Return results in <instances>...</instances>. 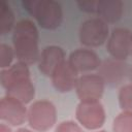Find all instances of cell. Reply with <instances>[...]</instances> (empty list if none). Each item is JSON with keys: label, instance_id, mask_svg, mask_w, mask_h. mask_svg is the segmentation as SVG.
Listing matches in <instances>:
<instances>
[{"label": "cell", "instance_id": "1", "mask_svg": "<svg viewBox=\"0 0 132 132\" xmlns=\"http://www.w3.org/2000/svg\"><path fill=\"white\" fill-rule=\"evenodd\" d=\"M0 82L5 90V95L12 97L24 104L30 103L35 96V88L30 77L27 64L13 63L10 67L0 72Z\"/></svg>", "mask_w": 132, "mask_h": 132}, {"label": "cell", "instance_id": "2", "mask_svg": "<svg viewBox=\"0 0 132 132\" xmlns=\"http://www.w3.org/2000/svg\"><path fill=\"white\" fill-rule=\"evenodd\" d=\"M38 30L30 20L19 21L12 30V45L19 62L33 65L39 60Z\"/></svg>", "mask_w": 132, "mask_h": 132}, {"label": "cell", "instance_id": "3", "mask_svg": "<svg viewBox=\"0 0 132 132\" xmlns=\"http://www.w3.org/2000/svg\"><path fill=\"white\" fill-rule=\"evenodd\" d=\"M22 5L43 29L55 30L59 28L63 22L62 6L57 1L26 0L22 1Z\"/></svg>", "mask_w": 132, "mask_h": 132}, {"label": "cell", "instance_id": "4", "mask_svg": "<svg viewBox=\"0 0 132 132\" xmlns=\"http://www.w3.org/2000/svg\"><path fill=\"white\" fill-rule=\"evenodd\" d=\"M57 121V109L50 100L34 101L28 108L27 122L38 132H44L54 127Z\"/></svg>", "mask_w": 132, "mask_h": 132}, {"label": "cell", "instance_id": "5", "mask_svg": "<svg viewBox=\"0 0 132 132\" xmlns=\"http://www.w3.org/2000/svg\"><path fill=\"white\" fill-rule=\"evenodd\" d=\"M109 36L107 23L100 18H93L85 21L78 31V37L81 44L90 47L102 45Z\"/></svg>", "mask_w": 132, "mask_h": 132}, {"label": "cell", "instance_id": "6", "mask_svg": "<svg viewBox=\"0 0 132 132\" xmlns=\"http://www.w3.org/2000/svg\"><path fill=\"white\" fill-rule=\"evenodd\" d=\"M105 110L99 101H79L75 109L77 122L88 130H97L105 122Z\"/></svg>", "mask_w": 132, "mask_h": 132}, {"label": "cell", "instance_id": "7", "mask_svg": "<svg viewBox=\"0 0 132 132\" xmlns=\"http://www.w3.org/2000/svg\"><path fill=\"white\" fill-rule=\"evenodd\" d=\"M106 50L110 57L125 61L132 51V31L126 28H116L108 36Z\"/></svg>", "mask_w": 132, "mask_h": 132}, {"label": "cell", "instance_id": "8", "mask_svg": "<svg viewBox=\"0 0 132 132\" xmlns=\"http://www.w3.org/2000/svg\"><path fill=\"white\" fill-rule=\"evenodd\" d=\"M104 81L98 73L82 74L78 77L75 91L79 101H99L104 92Z\"/></svg>", "mask_w": 132, "mask_h": 132}, {"label": "cell", "instance_id": "9", "mask_svg": "<svg viewBox=\"0 0 132 132\" xmlns=\"http://www.w3.org/2000/svg\"><path fill=\"white\" fill-rule=\"evenodd\" d=\"M23 102L4 96L0 100V119L8 125L21 126L27 121L28 109Z\"/></svg>", "mask_w": 132, "mask_h": 132}, {"label": "cell", "instance_id": "10", "mask_svg": "<svg viewBox=\"0 0 132 132\" xmlns=\"http://www.w3.org/2000/svg\"><path fill=\"white\" fill-rule=\"evenodd\" d=\"M130 67L124 61L116 59H106L102 61L98 67V74L103 79L104 84L116 87L123 82L128 76Z\"/></svg>", "mask_w": 132, "mask_h": 132}, {"label": "cell", "instance_id": "11", "mask_svg": "<svg viewBox=\"0 0 132 132\" xmlns=\"http://www.w3.org/2000/svg\"><path fill=\"white\" fill-rule=\"evenodd\" d=\"M78 77V72L68 61H65L53 72L51 79L54 88L58 92L67 93L75 89Z\"/></svg>", "mask_w": 132, "mask_h": 132}, {"label": "cell", "instance_id": "12", "mask_svg": "<svg viewBox=\"0 0 132 132\" xmlns=\"http://www.w3.org/2000/svg\"><path fill=\"white\" fill-rule=\"evenodd\" d=\"M65 61V52L61 46L47 45L43 47L40 53L38 69L41 74L45 76H52L53 72Z\"/></svg>", "mask_w": 132, "mask_h": 132}, {"label": "cell", "instance_id": "13", "mask_svg": "<svg viewBox=\"0 0 132 132\" xmlns=\"http://www.w3.org/2000/svg\"><path fill=\"white\" fill-rule=\"evenodd\" d=\"M77 72H87L98 69L101 61L98 55L88 48H76L69 55L67 60Z\"/></svg>", "mask_w": 132, "mask_h": 132}, {"label": "cell", "instance_id": "14", "mask_svg": "<svg viewBox=\"0 0 132 132\" xmlns=\"http://www.w3.org/2000/svg\"><path fill=\"white\" fill-rule=\"evenodd\" d=\"M123 2L119 0L97 1L96 13L105 23H116L123 14Z\"/></svg>", "mask_w": 132, "mask_h": 132}, {"label": "cell", "instance_id": "15", "mask_svg": "<svg viewBox=\"0 0 132 132\" xmlns=\"http://www.w3.org/2000/svg\"><path fill=\"white\" fill-rule=\"evenodd\" d=\"M14 14L5 1H0V34L4 35L13 30Z\"/></svg>", "mask_w": 132, "mask_h": 132}, {"label": "cell", "instance_id": "16", "mask_svg": "<svg viewBox=\"0 0 132 132\" xmlns=\"http://www.w3.org/2000/svg\"><path fill=\"white\" fill-rule=\"evenodd\" d=\"M112 132H132V113L122 111L112 122Z\"/></svg>", "mask_w": 132, "mask_h": 132}, {"label": "cell", "instance_id": "17", "mask_svg": "<svg viewBox=\"0 0 132 132\" xmlns=\"http://www.w3.org/2000/svg\"><path fill=\"white\" fill-rule=\"evenodd\" d=\"M118 99L122 111L132 113V84H127L121 87Z\"/></svg>", "mask_w": 132, "mask_h": 132}, {"label": "cell", "instance_id": "18", "mask_svg": "<svg viewBox=\"0 0 132 132\" xmlns=\"http://www.w3.org/2000/svg\"><path fill=\"white\" fill-rule=\"evenodd\" d=\"M13 56H14L13 48L10 45L2 42L0 44V67L2 69L10 67L11 62L13 60Z\"/></svg>", "mask_w": 132, "mask_h": 132}, {"label": "cell", "instance_id": "19", "mask_svg": "<svg viewBox=\"0 0 132 132\" xmlns=\"http://www.w3.org/2000/svg\"><path fill=\"white\" fill-rule=\"evenodd\" d=\"M55 132H82L80 126L74 121H63L57 127Z\"/></svg>", "mask_w": 132, "mask_h": 132}, {"label": "cell", "instance_id": "20", "mask_svg": "<svg viewBox=\"0 0 132 132\" xmlns=\"http://www.w3.org/2000/svg\"><path fill=\"white\" fill-rule=\"evenodd\" d=\"M77 6L80 10L88 13H96L97 1H79L77 2Z\"/></svg>", "mask_w": 132, "mask_h": 132}, {"label": "cell", "instance_id": "21", "mask_svg": "<svg viewBox=\"0 0 132 132\" xmlns=\"http://www.w3.org/2000/svg\"><path fill=\"white\" fill-rule=\"evenodd\" d=\"M0 132H12V131L8 125L2 123V124H0Z\"/></svg>", "mask_w": 132, "mask_h": 132}, {"label": "cell", "instance_id": "22", "mask_svg": "<svg viewBox=\"0 0 132 132\" xmlns=\"http://www.w3.org/2000/svg\"><path fill=\"white\" fill-rule=\"evenodd\" d=\"M15 132H33V131H31V130H29V129H27V128H20V129H18Z\"/></svg>", "mask_w": 132, "mask_h": 132}, {"label": "cell", "instance_id": "23", "mask_svg": "<svg viewBox=\"0 0 132 132\" xmlns=\"http://www.w3.org/2000/svg\"><path fill=\"white\" fill-rule=\"evenodd\" d=\"M128 78L130 79V81H131V84H132V67H130V69H129V73H128Z\"/></svg>", "mask_w": 132, "mask_h": 132}, {"label": "cell", "instance_id": "24", "mask_svg": "<svg viewBox=\"0 0 132 132\" xmlns=\"http://www.w3.org/2000/svg\"><path fill=\"white\" fill-rule=\"evenodd\" d=\"M96 132H106V131H103V130H101V131H96Z\"/></svg>", "mask_w": 132, "mask_h": 132}, {"label": "cell", "instance_id": "25", "mask_svg": "<svg viewBox=\"0 0 132 132\" xmlns=\"http://www.w3.org/2000/svg\"><path fill=\"white\" fill-rule=\"evenodd\" d=\"M131 52H132V51H131Z\"/></svg>", "mask_w": 132, "mask_h": 132}]
</instances>
